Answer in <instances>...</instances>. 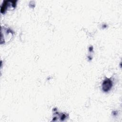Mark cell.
I'll return each instance as SVG.
<instances>
[{
    "label": "cell",
    "instance_id": "obj_1",
    "mask_svg": "<svg viewBox=\"0 0 122 122\" xmlns=\"http://www.w3.org/2000/svg\"><path fill=\"white\" fill-rule=\"evenodd\" d=\"M112 81L110 80L109 79H106L105 80L103 83H102V89L104 91H108L110 88L112 86Z\"/></svg>",
    "mask_w": 122,
    "mask_h": 122
}]
</instances>
